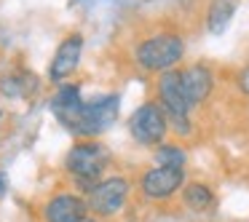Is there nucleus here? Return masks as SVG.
<instances>
[{
  "instance_id": "obj_18",
  "label": "nucleus",
  "mask_w": 249,
  "mask_h": 222,
  "mask_svg": "<svg viewBox=\"0 0 249 222\" xmlns=\"http://www.w3.org/2000/svg\"><path fill=\"white\" fill-rule=\"evenodd\" d=\"M78 222H99V220H94V217H89V214H86V217H81Z\"/></svg>"
},
{
  "instance_id": "obj_19",
  "label": "nucleus",
  "mask_w": 249,
  "mask_h": 222,
  "mask_svg": "<svg viewBox=\"0 0 249 222\" xmlns=\"http://www.w3.org/2000/svg\"><path fill=\"white\" fill-rule=\"evenodd\" d=\"M0 118H3V113H0Z\"/></svg>"
},
{
  "instance_id": "obj_8",
  "label": "nucleus",
  "mask_w": 249,
  "mask_h": 222,
  "mask_svg": "<svg viewBox=\"0 0 249 222\" xmlns=\"http://www.w3.org/2000/svg\"><path fill=\"white\" fill-rule=\"evenodd\" d=\"M81 54H83V35L81 33L67 35L59 43V49H56L54 59H51V65H49V78L54 83H59V81H65L67 75H72V72L78 70Z\"/></svg>"
},
{
  "instance_id": "obj_2",
  "label": "nucleus",
  "mask_w": 249,
  "mask_h": 222,
  "mask_svg": "<svg viewBox=\"0 0 249 222\" xmlns=\"http://www.w3.org/2000/svg\"><path fill=\"white\" fill-rule=\"evenodd\" d=\"M107 163H110V150L102 142H94V139L72 145L70 153H67V158H65L67 174L75 177L78 182L89 185V190L99 182V177H102V171L107 169Z\"/></svg>"
},
{
  "instance_id": "obj_4",
  "label": "nucleus",
  "mask_w": 249,
  "mask_h": 222,
  "mask_svg": "<svg viewBox=\"0 0 249 222\" xmlns=\"http://www.w3.org/2000/svg\"><path fill=\"white\" fill-rule=\"evenodd\" d=\"M169 131L166 113L158 102H145L131 113L129 118V134L134 137V142L145 147H158L163 145V137Z\"/></svg>"
},
{
  "instance_id": "obj_14",
  "label": "nucleus",
  "mask_w": 249,
  "mask_h": 222,
  "mask_svg": "<svg viewBox=\"0 0 249 222\" xmlns=\"http://www.w3.org/2000/svg\"><path fill=\"white\" fill-rule=\"evenodd\" d=\"M35 81L30 75H24V72H14V75H6L3 81H0V91L6 94V97H27L30 91H33Z\"/></svg>"
},
{
  "instance_id": "obj_17",
  "label": "nucleus",
  "mask_w": 249,
  "mask_h": 222,
  "mask_svg": "<svg viewBox=\"0 0 249 222\" xmlns=\"http://www.w3.org/2000/svg\"><path fill=\"white\" fill-rule=\"evenodd\" d=\"M6 190H8V179H6V174L0 171V195H6Z\"/></svg>"
},
{
  "instance_id": "obj_10",
  "label": "nucleus",
  "mask_w": 249,
  "mask_h": 222,
  "mask_svg": "<svg viewBox=\"0 0 249 222\" xmlns=\"http://www.w3.org/2000/svg\"><path fill=\"white\" fill-rule=\"evenodd\" d=\"M86 209L89 204L81 195L62 193V195H54L43 206V220L46 222H78L81 217H86Z\"/></svg>"
},
{
  "instance_id": "obj_1",
  "label": "nucleus",
  "mask_w": 249,
  "mask_h": 222,
  "mask_svg": "<svg viewBox=\"0 0 249 222\" xmlns=\"http://www.w3.org/2000/svg\"><path fill=\"white\" fill-rule=\"evenodd\" d=\"M118 102H121L118 94H105L99 99L83 102L75 110V115L65 123V129H70L78 137H89L91 139V137L107 131L115 123V118H118Z\"/></svg>"
},
{
  "instance_id": "obj_12",
  "label": "nucleus",
  "mask_w": 249,
  "mask_h": 222,
  "mask_svg": "<svg viewBox=\"0 0 249 222\" xmlns=\"http://www.w3.org/2000/svg\"><path fill=\"white\" fill-rule=\"evenodd\" d=\"M233 14H236V3L233 0H212L209 11H206V30L212 35H222L231 24Z\"/></svg>"
},
{
  "instance_id": "obj_9",
  "label": "nucleus",
  "mask_w": 249,
  "mask_h": 222,
  "mask_svg": "<svg viewBox=\"0 0 249 222\" xmlns=\"http://www.w3.org/2000/svg\"><path fill=\"white\" fill-rule=\"evenodd\" d=\"M179 83H182V91H185V97H188V102L196 107V104L204 102L212 94V88H214V75H212V70L206 65H193V67H185V70L179 72Z\"/></svg>"
},
{
  "instance_id": "obj_13",
  "label": "nucleus",
  "mask_w": 249,
  "mask_h": 222,
  "mask_svg": "<svg viewBox=\"0 0 249 222\" xmlns=\"http://www.w3.org/2000/svg\"><path fill=\"white\" fill-rule=\"evenodd\" d=\"M182 201H185V206L193 209V211H206L214 204V193H212V188L204 182H190V185H185V190H182Z\"/></svg>"
},
{
  "instance_id": "obj_15",
  "label": "nucleus",
  "mask_w": 249,
  "mask_h": 222,
  "mask_svg": "<svg viewBox=\"0 0 249 222\" xmlns=\"http://www.w3.org/2000/svg\"><path fill=\"white\" fill-rule=\"evenodd\" d=\"M156 163L158 166H166V169H182L188 163V153L179 145H158Z\"/></svg>"
},
{
  "instance_id": "obj_3",
  "label": "nucleus",
  "mask_w": 249,
  "mask_h": 222,
  "mask_svg": "<svg viewBox=\"0 0 249 222\" xmlns=\"http://www.w3.org/2000/svg\"><path fill=\"white\" fill-rule=\"evenodd\" d=\"M182 56H185V43H182L179 35L158 33V35H150L147 40H142V43L137 46L134 59L142 70L169 72Z\"/></svg>"
},
{
  "instance_id": "obj_5",
  "label": "nucleus",
  "mask_w": 249,
  "mask_h": 222,
  "mask_svg": "<svg viewBox=\"0 0 249 222\" xmlns=\"http://www.w3.org/2000/svg\"><path fill=\"white\" fill-rule=\"evenodd\" d=\"M129 179L126 177H107V179H99L91 190H89V209L99 217H113L124 209L126 198H129Z\"/></svg>"
},
{
  "instance_id": "obj_16",
  "label": "nucleus",
  "mask_w": 249,
  "mask_h": 222,
  "mask_svg": "<svg viewBox=\"0 0 249 222\" xmlns=\"http://www.w3.org/2000/svg\"><path fill=\"white\" fill-rule=\"evenodd\" d=\"M238 88H241L244 94H249V67H244V70L238 72Z\"/></svg>"
},
{
  "instance_id": "obj_11",
  "label": "nucleus",
  "mask_w": 249,
  "mask_h": 222,
  "mask_svg": "<svg viewBox=\"0 0 249 222\" xmlns=\"http://www.w3.org/2000/svg\"><path fill=\"white\" fill-rule=\"evenodd\" d=\"M83 104L81 99V88L78 86H62L59 91L54 94V99H51V113L56 115V120H59L62 126L67 123V120L75 115V110Z\"/></svg>"
},
{
  "instance_id": "obj_7",
  "label": "nucleus",
  "mask_w": 249,
  "mask_h": 222,
  "mask_svg": "<svg viewBox=\"0 0 249 222\" xmlns=\"http://www.w3.org/2000/svg\"><path fill=\"white\" fill-rule=\"evenodd\" d=\"M182 182H185V171L182 169H166V166H156L150 171L142 174V193L145 198L150 201H166L172 198L177 190H182Z\"/></svg>"
},
{
  "instance_id": "obj_6",
  "label": "nucleus",
  "mask_w": 249,
  "mask_h": 222,
  "mask_svg": "<svg viewBox=\"0 0 249 222\" xmlns=\"http://www.w3.org/2000/svg\"><path fill=\"white\" fill-rule=\"evenodd\" d=\"M158 99H161L163 113H166L174 123L188 126V113L193 110V104L188 102V97H185L177 70L161 72V78H158Z\"/></svg>"
}]
</instances>
